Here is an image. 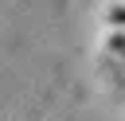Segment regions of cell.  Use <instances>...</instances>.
Here are the masks:
<instances>
[{
	"instance_id": "cell-1",
	"label": "cell",
	"mask_w": 125,
	"mask_h": 121,
	"mask_svg": "<svg viewBox=\"0 0 125 121\" xmlns=\"http://www.w3.org/2000/svg\"><path fill=\"white\" fill-rule=\"evenodd\" d=\"M109 23L113 27H125V4H113L109 8Z\"/></svg>"
}]
</instances>
